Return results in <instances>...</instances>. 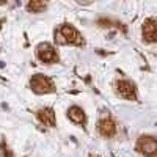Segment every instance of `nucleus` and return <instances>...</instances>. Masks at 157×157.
<instances>
[{
	"mask_svg": "<svg viewBox=\"0 0 157 157\" xmlns=\"http://www.w3.org/2000/svg\"><path fill=\"white\" fill-rule=\"evenodd\" d=\"M68 118L74 123V124H80L83 126L86 123V116H85V112L80 109V107H77V105H72L69 107L68 110Z\"/></svg>",
	"mask_w": 157,
	"mask_h": 157,
	"instance_id": "9",
	"label": "nucleus"
},
{
	"mask_svg": "<svg viewBox=\"0 0 157 157\" xmlns=\"http://www.w3.org/2000/svg\"><path fill=\"white\" fill-rule=\"evenodd\" d=\"M54 36H55V43L57 44H61V46H83V36L80 35L74 25L71 24H61L55 29L54 32Z\"/></svg>",
	"mask_w": 157,
	"mask_h": 157,
	"instance_id": "1",
	"label": "nucleus"
},
{
	"mask_svg": "<svg viewBox=\"0 0 157 157\" xmlns=\"http://www.w3.org/2000/svg\"><path fill=\"white\" fill-rule=\"evenodd\" d=\"M36 116L41 124L47 126V127H54L55 126V112L49 109V107H44V109H39L36 112Z\"/></svg>",
	"mask_w": 157,
	"mask_h": 157,
	"instance_id": "8",
	"label": "nucleus"
},
{
	"mask_svg": "<svg viewBox=\"0 0 157 157\" xmlns=\"http://www.w3.org/2000/svg\"><path fill=\"white\" fill-rule=\"evenodd\" d=\"M36 55L38 58L41 60L43 63H57L58 61V54H57V50L52 47L49 43H41L38 47H36Z\"/></svg>",
	"mask_w": 157,
	"mask_h": 157,
	"instance_id": "4",
	"label": "nucleus"
},
{
	"mask_svg": "<svg viewBox=\"0 0 157 157\" xmlns=\"http://www.w3.org/2000/svg\"><path fill=\"white\" fill-rule=\"evenodd\" d=\"M143 38L149 43H157V22L154 19H148L143 24V29H141Z\"/></svg>",
	"mask_w": 157,
	"mask_h": 157,
	"instance_id": "7",
	"label": "nucleus"
},
{
	"mask_svg": "<svg viewBox=\"0 0 157 157\" xmlns=\"http://www.w3.org/2000/svg\"><path fill=\"white\" fill-rule=\"evenodd\" d=\"M30 88L38 94H46V93H52L55 91L54 82L44 74H35L30 78Z\"/></svg>",
	"mask_w": 157,
	"mask_h": 157,
	"instance_id": "2",
	"label": "nucleus"
},
{
	"mask_svg": "<svg viewBox=\"0 0 157 157\" xmlns=\"http://www.w3.org/2000/svg\"><path fill=\"white\" fill-rule=\"evenodd\" d=\"M137 151L146 157H155L157 155V140L151 135H143L137 141Z\"/></svg>",
	"mask_w": 157,
	"mask_h": 157,
	"instance_id": "3",
	"label": "nucleus"
},
{
	"mask_svg": "<svg viewBox=\"0 0 157 157\" xmlns=\"http://www.w3.org/2000/svg\"><path fill=\"white\" fill-rule=\"evenodd\" d=\"M98 130H99V134L102 135V137H107V138H110V137H113L115 134H116V124H115V121L112 120V118H102V120L98 123Z\"/></svg>",
	"mask_w": 157,
	"mask_h": 157,
	"instance_id": "6",
	"label": "nucleus"
},
{
	"mask_svg": "<svg viewBox=\"0 0 157 157\" xmlns=\"http://www.w3.org/2000/svg\"><path fill=\"white\" fill-rule=\"evenodd\" d=\"M46 8H47V3H46V2H36V0H33V2H29V3H27V10H29L30 13H35V14H38V13H43Z\"/></svg>",
	"mask_w": 157,
	"mask_h": 157,
	"instance_id": "10",
	"label": "nucleus"
},
{
	"mask_svg": "<svg viewBox=\"0 0 157 157\" xmlns=\"http://www.w3.org/2000/svg\"><path fill=\"white\" fill-rule=\"evenodd\" d=\"M0 154H2V157H14L13 151L6 146V143H5V141H2V145H0Z\"/></svg>",
	"mask_w": 157,
	"mask_h": 157,
	"instance_id": "11",
	"label": "nucleus"
},
{
	"mask_svg": "<svg viewBox=\"0 0 157 157\" xmlns=\"http://www.w3.org/2000/svg\"><path fill=\"white\" fill-rule=\"evenodd\" d=\"M116 90L120 93V96H123L124 99L137 101V88H135V83H132L130 80H120L116 83Z\"/></svg>",
	"mask_w": 157,
	"mask_h": 157,
	"instance_id": "5",
	"label": "nucleus"
}]
</instances>
